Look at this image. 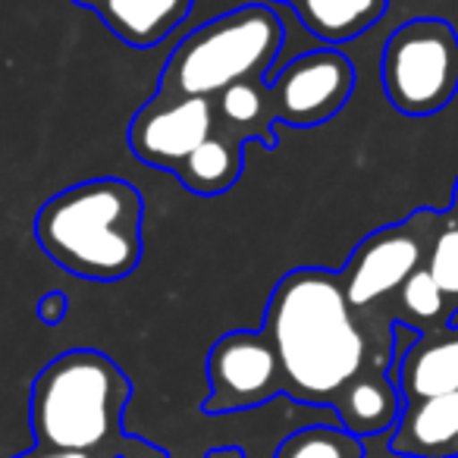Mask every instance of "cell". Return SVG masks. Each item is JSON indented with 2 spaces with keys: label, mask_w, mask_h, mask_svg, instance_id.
I'll return each mask as SVG.
<instances>
[{
  "label": "cell",
  "mask_w": 458,
  "mask_h": 458,
  "mask_svg": "<svg viewBox=\"0 0 458 458\" xmlns=\"http://www.w3.org/2000/svg\"><path fill=\"white\" fill-rule=\"evenodd\" d=\"M399 320L368 327L343 289L339 274L324 267L289 270L264 308L261 333L283 370V395L305 405H345L364 377L393 374Z\"/></svg>",
  "instance_id": "cell-1"
},
{
  "label": "cell",
  "mask_w": 458,
  "mask_h": 458,
  "mask_svg": "<svg viewBox=\"0 0 458 458\" xmlns=\"http://www.w3.org/2000/svg\"><path fill=\"white\" fill-rule=\"evenodd\" d=\"M132 380L98 349H72L38 370L29 395L35 445L116 452L120 458H170L164 445L123 430Z\"/></svg>",
  "instance_id": "cell-2"
},
{
  "label": "cell",
  "mask_w": 458,
  "mask_h": 458,
  "mask_svg": "<svg viewBox=\"0 0 458 458\" xmlns=\"http://www.w3.org/2000/svg\"><path fill=\"white\" fill-rule=\"evenodd\" d=\"M145 198L116 176L85 179L47 198L35 239L57 267L79 280L116 283L139 270L145 251Z\"/></svg>",
  "instance_id": "cell-3"
},
{
  "label": "cell",
  "mask_w": 458,
  "mask_h": 458,
  "mask_svg": "<svg viewBox=\"0 0 458 458\" xmlns=\"http://www.w3.org/2000/svg\"><path fill=\"white\" fill-rule=\"evenodd\" d=\"M286 38L270 4H245L191 29L160 70L157 95L220 98L239 82H267Z\"/></svg>",
  "instance_id": "cell-4"
},
{
  "label": "cell",
  "mask_w": 458,
  "mask_h": 458,
  "mask_svg": "<svg viewBox=\"0 0 458 458\" xmlns=\"http://www.w3.org/2000/svg\"><path fill=\"white\" fill-rule=\"evenodd\" d=\"M380 79L405 116H433L458 95V32L437 16H414L383 45Z\"/></svg>",
  "instance_id": "cell-5"
},
{
  "label": "cell",
  "mask_w": 458,
  "mask_h": 458,
  "mask_svg": "<svg viewBox=\"0 0 458 458\" xmlns=\"http://www.w3.org/2000/svg\"><path fill=\"white\" fill-rule=\"evenodd\" d=\"M449 210H414L408 220L383 226L358 242L339 280L352 308L368 314L370 308L395 299L408 280L427 267L439 229L449 223Z\"/></svg>",
  "instance_id": "cell-6"
},
{
  "label": "cell",
  "mask_w": 458,
  "mask_h": 458,
  "mask_svg": "<svg viewBox=\"0 0 458 458\" xmlns=\"http://www.w3.org/2000/svg\"><path fill=\"white\" fill-rule=\"evenodd\" d=\"M355 64L336 47H320L289 60L267 76V101L274 123L314 129L343 114L355 91Z\"/></svg>",
  "instance_id": "cell-7"
},
{
  "label": "cell",
  "mask_w": 458,
  "mask_h": 458,
  "mask_svg": "<svg viewBox=\"0 0 458 458\" xmlns=\"http://www.w3.org/2000/svg\"><path fill=\"white\" fill-rule=\"evenodd\" d=\"M210 395L204 414H233L283 395V370L270 339L258 330H233L208 352Z\"/></svg>",
  "instance_id": "cell-8"
},
{
  "label": "cell",
  "mask_w": 458,
  "mask_h": 458,
  "mask_svg": "<svg viewBox=\"0 0 458 458\" xmlns=\"http://www.w3.org/2000/svg\"><path fill=\"white\" fill-rule=\"evenodd\" d=\"M216 132V104L210 98L154 95L129 123V148L148 166L176 173Z\"/></svg>",
  "instance_id": "cell-9"
},
{
  "label": "cell",
  "mask_w": 458,
  "mask_h": 458,
  "mask_svg": "<svg viewBox=\"0 0 458 458\" xmlns=\"http://www.w3.org/2000/svg\"><path fill=\"white\" fill-rule=\"evenodd\" d=\"M395 352L399 358H395L393 377L405 405L458 393V327L449 324L430 333H418L399 324Z\"/></svg>",
  "instance_id": "cell-10"
},
{
  "label": "cell",
  "mask_w": 458,
  "mask_h": 458,
  "mask_svg": "<svg viewBox=\"0 0 458 458\" xmlns=\"http://www.w3.org/2000/svg\"><path fill=\"white\" fill-rule=\"evenodd\" d=\"M389 452L402 458H458V393L402 408L389 430Z\"/></svg>",
  "instance_id": "cell-11"
},
{
  "label": "cell",
  "mask_w": 458,
  "mask_h": 458,
  "mask_svg": "<svg viewBox=\"0 0 458 458\" xmlns=\"http://www.w3.org/2000/svg\"><path fill=\"white\" fill-rule=\"evenodd\" d=\"M191 7L195 0H104L95 13L123 45L148 51L176 32Z\"/></svg>",
  "instance_id": "cell-12"
},
{
  "label": "cell",
  "mask_w": 458,
  "mask_h": 458,
  "mask_svg": "<svg viewBox=\"0 0 458 458\" xmlns=\"http://www.w3.org/2000/svg\"><path fill=\"white\" fill-rule=\"evenodd\" d=\"M264 4L289 7L314 38L333 47L374 29L389 10V0H264Z\"/></svg>",
  "instance_id": "cell-13"
},
{
  "label": "cell",
  "mask_w": 458,
  "mask_h": 458,
  "mask_svg": "<svg viewBox=\"0 0 458 458\" xmlns=\"http://www.w3.org/2000/svg\"><path fill=\"white\" fill-rule=\"evenodd\" d=\"M242 170H245V139L216 126V132L173 176L191 195L214 198L233 189L239 182V176H242Z\"/></svg>",
  "instance_id": "cell-14"
},
{
  "label": "cell",
  "mask_w": 458,
  "mask_h": 458,
  "mask_svg": "<svg viewBox=\"0 0 458 458\" xmlns=\"http://www.w3.org/2000/svg\"><path fill=\"white\" fill-rule=\"evenodd\" d=\"M216 114L223 123H216L226 132L239 135L245 141H258L264 148H276V123L270 116L267 82H239L216 98Z\"/></svg>",
  "instance_id": "cell-15"
},
{
  "label": "cell",
  "mask_w": 458,
  "mask_h": 458,
  "mask_svg": "<svg viewBox=\"0 0 458 458\" xmlns=\"http://www.w3.org/2000/svg\"><path fill=\"white\" fill-rule=\"evenodd\" d=\"M395 305H399L395 320L418 333H430V330H439V327L452 324L449 299H445V293L439 289V283L433 280L427 267H420L418 274L402 286V293L395 295Z\"/></svg>",
  "instance_id": "cell-16"
},
{
  "label": "cell",
  "mask_w": 458,
  "mask_h": 458,
  "mask_svg": "<svg viewBox=\"0 0 458 458\" xmlns=\"http://www.w3.org/2000/svg\"><path fill=\"white\" fill-rule=\"evenodd\" d=\"M274 458H364V439L343 424H311L289 433Z\"/></svg>",
  "instance_id": "cell-17"
},
{
  "label": "cell",
  "mask_w": 458,
  "mask_h": 458,
  "mask_svg": "<svg viewBox=\"0 0 458 458\" xmlns=\"http://www.w3.org/2000/svg\"><path fill=\"white\" fill-rule=\"evenodd\" d=\"M452 214V210H449ZM427 270L439 283L452 308V318L458 314V216L452 214L449 223L439 229L437 242H433L430 255H427Z\"/></svg>",
  "instance_id": "cell-18"
},
{
  "label": "cell",
  "mask_w": 458,
  "mask_h": 458,
  "mask_svg": "<svg viewBox=\"0 0 458 458\" xmlns=\"http://www.w3.org/2000/svg\"><path fill=\"white\" fill-rule=\"evenodd\" d=\"M66 308H70V301H66V293H47V295H41V301H38V318H41V324L57 327L60 320L66 318Z\"/></svg>",
  "instance_id": "cell-19"
},
{
  "label": "cell",
  "mask_w": 458,
  "mask_h": 458,
  "mask_svg": "<svg viewBox=\"0 0 458 458\" xmlns=\"http://www.w3.org/2000/svg\"><path fill=\"white\" fill-rule=\"evenodd\" d=\"M13 458H120L116 452H70V449H45V445H32L29 452Z\"/></svg>",
  "instance_id": "cell-20"
},
{
  "label": "cell",
  "mask_w": 458,
  "mask_h": 458,
  "mask_svg": "<svg viewBox=\"0 0 458 458\" xmlns=\"http://www.w3.org/2000/svg\"><path fill=\"white\" fill-rule=\"evenodd\" d=\"M204 458H249V455H245L242 445H214V449H208Z\"/></svg>",
  "instance_id": "cell-21"
},
{
  "label": "cell",
  "mask_w": 458,
  "mask_h": 458,
  "mask_svg": "<svg viewBox=\"0 0 458 458\" xmlns=\"http://www.w3.org/2000/svg\"><path fill=\"white\" fill-rule=\"evenodd\" d=\"M72 4H79V7H89V10H98L104 0H72Z\"/></svg>",
  "instance_id": "cell-22"
},
{
  "label": "cell",
  "mask_w": 458,
  "mask_h": 458,
  "mask_svg": "<svg viewBox=\"0 0 458 458\" xmlns=\"http://www.w3.org/2000/svg\"><path fill=\"white\" fill-rule=\"evenodd\" d=\"M452 214L458 216V182H455V198H452Z\"/></svg>",
  "instance_id": "cell-23"
},
{
  "label": "cell",
  "mask_w": 458,
  "mask_h": 458,
  "mask_svg": "<svg viewBox=\"0 0 458 458\" xmlns=\"http://www.w3.org/2000/svg\"><path fill=\"white\" fill-rule=\"evenodd\" d=\"M452 327H458V314H455V318H452Z\"/></svg>",
  "instance_id": "cell-24"
}]
</instances>
